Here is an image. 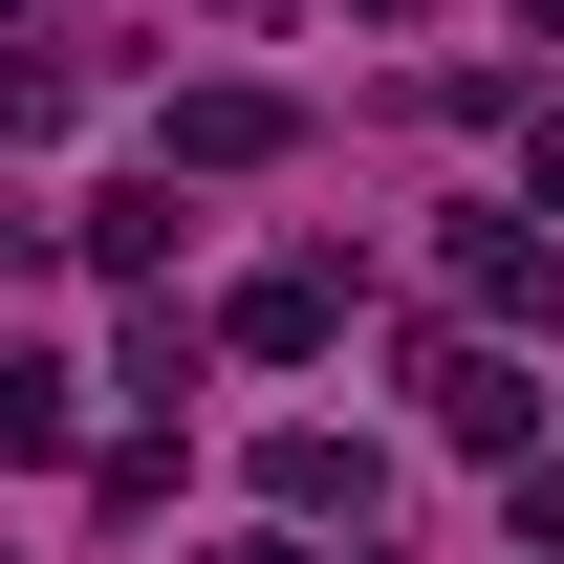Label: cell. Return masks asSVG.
<instances>
[{"instance_id":"cell-1","label":"cell","mask_w":564,"mask_h":564,"mask_svg":"<svg viewBox=\"0 0 564 564\" xmlns=\"http://www.w3.org/2000/svg\"><path fill=\"white\" fill-rule=\"evenodd\" d=\"M326 326H348V282H326V261H261V282H239V348H261V369H304Z\"/></svg>"},{"instance_id":"cell-2","label":"cell","mask_w":564,"mask_h":564,"mask_svg":"<svg viewBox=\"0 0 564 564\" xmlns=\"http://www.w3.org/2000/svg\"><path fill=\"white\" fill-rule=\"evenodd\" d=\"M456 282H478L499 326H564V239H521V217H478V239H456Z\"/></svg>"},{"instance_id":"cell-3","label":"cell","mask_w":564,"mask_h":564,"mask_svg":"<svg viewBox=\"0 0 564 564\" xmlns=\"http://www.w3.org/2000/svg\"><path fill=\"white\" fill-rule=\"evenodd\" d=\"M261 499H282V521H369V456H348V434H261Z\"/></svg>"},{"instance_id":"cell-4","label":"cell","mask_w":564,"mask_h":564,"mask_svg":"<svg viewBox=\"0 0 564 564\" xmlns=\"http://www.w3.org/2000/svg\"><path fill=\"white\" fill-rule=\"evenodd\" d=\"M174 152H196V174H261V152H282V87H196Z\"/></svg>"}]
</instances>
